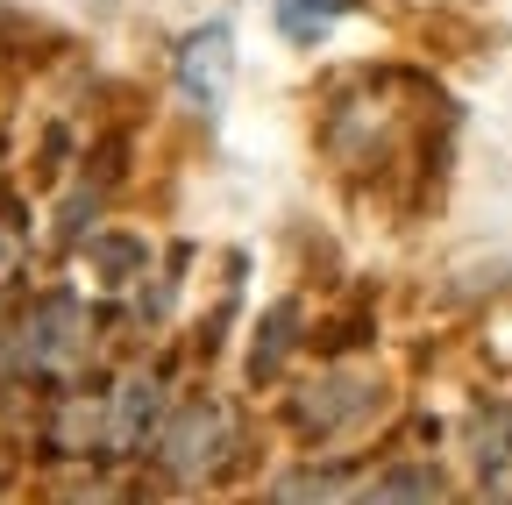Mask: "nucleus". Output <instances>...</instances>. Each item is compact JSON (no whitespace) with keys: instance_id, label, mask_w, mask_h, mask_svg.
<instances>
[{"instance_id":"2","label":"nucleus","mask_w":512,"mask_h":505,"mask_svg":"<svg viewBox=\"0 0 512 505\" xmlns=\"http://www.w3.org/2000/svg\"><path fill=\"white\" fill-rule=\"evenodd\" d=\"M171 79H178V93L200 107V114H221L228 93H235V29L228 22H200V29L178 43Z\"/></svg>"},{"instance_id":"7","label":"nucleus","mask_w":512,"mask_h":505,"mask_svg":"<svg viewBox=\"0 0 512 505\" xmlns=\"http://www.w3.org/2000/svg\"><path fill=\"white\" fill-rule=\"evenodd\" d=\"M15 271H22V235H15L8 221H0V285H8Z\"/></svg>"},{"instance_id":"1","label":"nucleus","mask_w":512,"mask_h":505,"mask_svg":"<svg viewBox=\"0 0 512 505\" xmlns=\"http://www.w3.org/2000/svg\"><path fill=\"white\" fill-rule=\"evenodd\" d=\"M228 449H235V420H228V406H214V399H192V406H178V413L157 427V456H164L178 477L221 470Z\"/></svg>"},{"instance_id":"5","label":"nucleus","mask_w":512,"mask_h":505,"mask_svg":"<svg viewBox=\"0 0 512 505\" xmlns=\"http://www.w3.org/2000/svg\"><path fill=\"white\" fill-rule=\"evenodd\" d=\"M86 271L100 278V292H128V285L150 271V242L143 235H121V228H100L86 242Z\"/></svg>"},{"instance_id":"4","label":"nucleus","mask_w":512,"mask_h":505,"mask_svg":"<svg viewBox=\"0 0 512 505\" xmlns=\"http://www.w3.org/2000/svg\"><path fill=\"white\" fill-rule=\"evenodd\" d=\"M157 427H164V385L150 370H128L114 385V399H107V449L136 456L143 441H157Z\"/></svg>"},{"instance_id":"3","label":"nucleus","mask_w":512,"mask_h":505,"mask_svg":"<svg viewBox=\"0 0 512 505\" xmlns=\"http://www.w3.org/2000/svg\"><path fill=\"white\" fill-rule=\"evenodd\" d=\"M15 356H22L29 370H43V377H64V370L86 356V306H79L72 292H50L29 321H22Z\"/></svg>"},{"instance_id":"6","label":"nucleus","mask_w":512,"mask_h":505,"mask_svg":"<svg viewBox=\"0 0 512 505\" xmlns=\"http://www.w3.org/2000/svg\"><path fill=\"white\" fill-rule=\"evenodd\" d=\"M356 8H363V0H271V22H278L285 43L313 50V43H328Z\"/></svg>"}]
</instances>
